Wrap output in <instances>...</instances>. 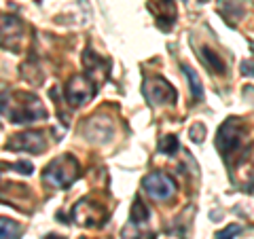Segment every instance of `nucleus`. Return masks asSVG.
I'll return each instance as SVG.
<instances>
[{
  "mask_svg": "<svg viewBox=\"0 0 254 239\" xmlns=\"http://www.w3.org/2000/svg\"><path fill=\"white\" fill-rule=\"evenodd\" d=\"M21 102H11V93H0V115L6 117L11 123L15 125H26V123H34L41 121L47 117V110L43 106V102L36 98V95H19Z\"/></svg>",
  "mask_w": 254,
  "mask_h": 239,
  "instance_id": "f257e3e1",
  "label": "nucleus"
},
{
  "mask_svg": "<svg viewBox=\"0 0 254 239\" xmlns=\"http://www.w3.org/2000/svg\"><path fill=\"white\" fill-rule=\"evenodd\" d=\"M78 178V161L72 155H62L45 167L43 182L51 188H68Z\"/></svg>",
  "mask_w": 254,
  "mask_h": 239,
  "instance_id": "f03ea898",
  "label": "nucleus"
},
{
  "mask_svg": "<svg viewBox=\"0 0 254 239\" xmlns=\"http://www.w3.org/2000/svg\"><path fill=\"white\" fill-rule=\"evenodd\" d=\"M242 135H244V125L242 121H237V119H229L220 125V129L216 133V148L218 153L229 159V155H233L237 146L242 144Z\"/></svg>",
  "mask_w": 254,
  "mask_h": 239,
  "instance_id": "7ed1b4c3",
  "label": "nucleus"
},
{
  "mask_svg": "<svg viewBox=\"0 0 254 239\" xmlns=\"http://www.w3.org/2000/svg\"><path fill=\"white\" fill-rule=\"evenodd\" d=\"M142 186H144L146 193L153 199H157V201H168V199H172L176 195V180L165 172L148 174L144 178V182H142Z\"/></svg>",
  "mask_w": 254,
  "mask_h": 239,
  "instance_id": "20e7f679",
  "label": "nucleus"
},
{
  "mask_svg": "<svg viewBox=\"0 0 254 239\" xmlns=\"http://www.w3.org/2000/svg\"><path fill=\"white\" fill-rule=\"evenodd\" d=\"M144 98L148 100V104L150 106H163V104H174L178 98V93L176 89L168 83V81H163V78H159V76H153V78H146V83H144Z\"/></svg>",
  "mask_w": 254,
  "mask_h": 239,
  "instance_id": "39448f33",
  "label": "nucleus"
},
{
  "mask_svg": "<svg viewBox=\"0 0 254 239\" xmlns=\"http://www.w3.org/2000/svg\"><path fill=\"white\" fill-rule=\"evenodd\" d=\"M64 95H66V102L70 106H83V104H87V102H89L95 95L93 78L85 76V74L72 76V78H70V83L66 85V89H64Z\"/></svg>",
  "mask_w": 254,
  "mask_h": 239,
  "instance_id": "423d86ee",
  "label": "nucleus"
},
{
  "mask_svg": "<svg viewBox=\"0 0 254 239\" xmlns=\"http://www.w3.org/2000/svg\"><path fill=\"white\" fill-rule=\"evenodd\" d=\"M6 150L15 153H30V155H41L45 150V138L41 131H21L15 133L6 140Z\"/></svg>",
  "mask_w": 254,
  "mask_h": 239,
  "instance_id": "0eeeda50",
  "label": "nucleus"
},
{
  "mask_svg": "<svg viewBox=\"0 0 254 239\" xmlns=\"http://www.w3.org/2000/svg\"><path fill=\"white\" fill-rule=\"evenodd\" d=\"M21 43H23V23L17 17H13V15H6V17L0 19V47L17 53Z\"/></svg>",
  "mask_w": 254,
  "mask_h": 239,
  "instance_id": "6e6552de",
  "label": "nucleus"
},
{
  "mask_svg": "<svg viewBox=\"0 0 254 239\" xmlns=\"http://www.w3.org/2000/svg\"><path fill=\"white\" fill-rule=\"evenodd\" d=\"M199 58H201V61L205 63V66H208L210 72L225 74V61H222V58L214 49H210V47H201V49H199Z\"/></svg>",
  "mask_w": 254,
  "mask_h": 239,
  "instance_id": "1a4fd4ad",
  "label": "nucleus"
},
{
  "mask_svg": "<svg viewBox=\"0 0 254 239\" xmlns=\"http://www.w3.org/2000/svg\"><path fill=\"white\" fill-rule=\"evenodd\" d=\"M218 4H229V11H222L220 15H225V21L231 28H235L237 19H242V13L246 9V0H218Z\"/></svg>",
  "mask_w": 254,
  "mask_h": 239,
  "instance_id": "9d476101",
  "label": "nucleus"
},
{
  "mask_svg": "<svg viewBox=\"0 0 254 239\" xmlns=\"http://www.w3.org/2000/svg\"><path fill=\"white\" fill-rule=\"evenodd\" d=\"M182 72H185L187 81H189V89H190V95H193V100L201 102V100H203V87H201L199 76H197V74L193 72V68H189V66H182Z\"/></svg>",
  "mask_w": 254,
  "mask_h": 239,
  "instance_id": "9b49d317",
  "label": "nucleus"
},
{
  "mask_svg": "<svg viewBox=\"0 0 254 239\" xmlns=\"http://www.w3.org/2000/svg\"><path fill=\"white\" fill-rule=\"evenodd\" d=\"M21 227L15 220L0 218V239H19Z\"/></svg>",
  "mask_w": 254,
  "mask_h": 239,
  "instance_id": "f8f14e48",
  "label": "nucleus"
},
{
  "mask_svg": "<svg viewBox=\"0 0 254 239\" xmlns=\"http://www.w3.org/2000/svg\"><path fill=\"white\" fill-rule=\"evenodd\" d=\"M129 220L133 222V225H144V222L148 220V208L142 203L140 197H136V201H133V205H131Z\"/></svg>",
  "mask_w": 254,
  "mask_h": 239,
  "instance_id": "ddd939ff",
  "label": "nucleus"
},
{
  "mask_svg": "<svg viewBox=\"0 0 254 239\" xmlns=\"http://www.w3.org/2000/svg\"><path fill=\"white\" fill-rule=\"evenodd\" d=\"M178 148H180V144H178V138H176V135H163L161 142H159V150H161V153H165V155H170V157L176 155Z\"/></svg>",
  "mask_w": 254,
  "mask_h": 239,
  "instance_id": "4468645a",
  "label": "nucleus"
},
{
  "mask_svg": "<svg viewBox=\"0 0 254 239\" xmlns=\"http://www.w3.org/2000/svg\"><path fill=\"white\" fill-rule=\"evenodd\" d=\"M240 233H242V227L240 225H229V227H225L222 231H218L214 239H235V235H240Z\"/></svg>",
  "mask_w": 254,
  "mask_h": 239,
  "instance_id": "2eb2a0df",
  "label": "nucleus"
},
{
  "mask_svg": "<svg viewBox=\"0 0 254 239\" xmlns=\"http://www.w3.org/2000/svg\"><path fill=\"white\" fill-rule=\"evenodd\" d=\"M11 167H13L15 172L23 174V176H30V174H32V170H34V167H32V163H28V161H17V163H13Z\"/></svg>",
  "mask_w": 254,
  "mask_h": 239,
  "instance_id": "dca6fc26",
  "label": "nucleus"
},
{
  "mask_svg": "<svg viewBox=\"0 0 254 239\" xmlns=\"http://www.w3.org/2000/svg\"><path fill=\"white\" fill-rule=\"evenodd\" d=\"M203 133H205V127L203 125H195L193 129H190V138L195 142H203Z\"/></svg>",
  "mask_w": 254,
  "mask_h": 239,
  "instance_id": "f3484780",
  "label": "nucleus"
},
{
  "mask_svg": "<svg viewBox=\"0 0 254 239\" xmlns=\"http://www.w3.org/2000/svg\"><path fill=\"white\" fill-rule=\"evenodd\" d=\"M242 72L254 76V61H244V63H242Z\"/></svg>",
  "mask_w": 254,
  "mask_h": 239,
  "instance_id": "a211bd4d",
  "label": "nucleus"
},
{
  "mask_svg": "<svg viewBox=\"0 0 254 239\" xmlns=\"http://www.w3.org/2000/svg\"><path fill=\"white\" fill-rule=\"evenodd\" d=\"M47 239H55V235H49V237H47Z\"/></svg>",
  "mask_w": 254,
  "mask_h": 239,
  "instance_id": "6ab92c4d",
  "label": "nucleus"
}]
</instances>
